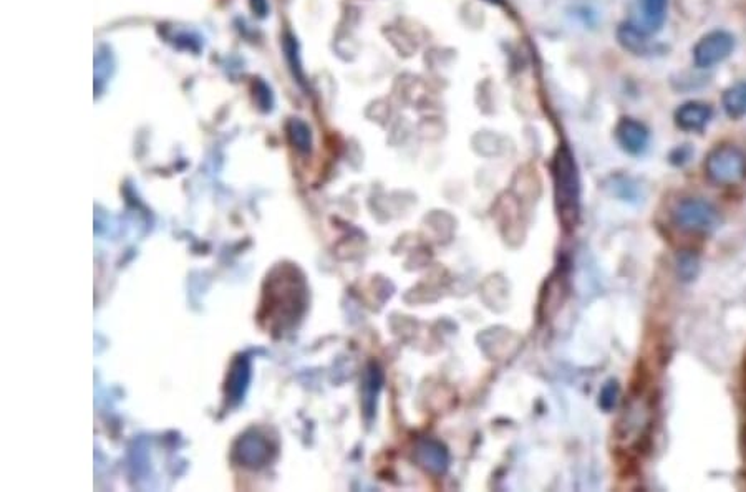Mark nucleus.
Masks as SVG:
<instances>
[{
	"instance_id": "1",
	"label": "nucleus",
	"mask_w": 746,
	"mask_h": 492,
	"mask_svg": "<svg viewBox=\"0 0 746 492\" xmlns=\"http://www.w3.org/2000/svg\"><path fill=\"white\" fill-rule=\"evenodd\" d=\"M267 290L263 302V320L271 328L286 330L302 317L307 307L305 280L294 267H280L274 278L267 280Z\"/></svg>"
},
{
	"instance_id": "2",
	"label": "nucleus",
	"mask_w": 746,
	"mask_h": 492,
	"mask_svg": "<svg viewBox=\"0 0 746 492\" xmlns=\"http://www.w3.org/2000/svg\"><path fill=\"white\" fill-rule=\"evenodd\" d=\"M554 198L557 216L566 230H574L580 214V181L571 149L561 146L554 157Z\"/></svg>"
},
{
	"instance_id": "3",
	"label": "nucleus",
	"mask_w": 746,
	"mask_h": 492,
	"mask_svg": "<svg viewBox=\"0 0 746 492\" xmlns=\"http://www.w3.org/2000/svg\"><path fill=\"white\" fill-rule=\"evenodd\" d=\"M705 173L718 186H736L746 178V155L734 144L717 146L707 157Z\"/></svg>"
},
{
	"instance_id": "4",
	"label": "nucleus",
	"mask_w": 746,
	"mask_h": 492,
	"mask_svg": "<svg viewBox=\"0 0 746 492\" xmlns=\"http://www.w3.org/2000/svg\"><path fill=\"white\" fill-rule=\"evenodd\" d=\"M675 226L690 234H710L720 226L722 217L715 206L701 198H685L672 211Z\"/></svg>"
},
{
	"instance_id": "5",
	"label": "nucleus",
	"mask_w": 746,
	"mask_h": 492,
	"mask_svg": "<svg viewBox=\"0 0 746 492\" xmlns=\"http://www.w3.org/2000/svg\"><path fill=\"white\" fill-rule=\"evenodd\" d=\"M734 48V36L725 30H713L701 36L693 48V60L700 69H711L726 60Z\"/></svg>"
},
{
	"instance_id": "6",
	"label": "nucleus",
	"mask_w": 746,
	"mask_h": 492,
	"mask_svg": "<svg viewBox=\"0 0 746 492\" xmlns=\"http://www.w3.org/2000/svg\"><path fill=\"white\" fill-rule=\"evenodd\" d=\"M272 446L259 432H247L234 446V459L246 468L259 469L271 461Z\"/></svg>"
},
{
	"instance_id": "7",
	"label": "nucleus",
	"mask_w": 746,
	"mask_h": 492,
	"mask_svg": "<svg viewBox=\"0 0 746 492\" xmlns=\"http://www.w3.org/2000/svg\"><path fill=\"white\" fill-rule=\"evenodd\" d=\"M652 401L647 398H634L630 405L624 409L622 418L619 421V436L620 440H628L630 436L640 438L649 430L652 423Z\"/></svg>"
},
{
	"instance_id": "8",
	"label": "nucleus",
	"mask_w": 746,
	"mask_h": 492,
	"mask_svg": "<svg viewBox=\"0 0 746 492\" xmlns=\"http://www.w3.org/2000/svg\"><path fill=\"white\" fill-rule=\"evenodd\" d=\"M615 138L626 153L638 157L645 153L649 146L650 133L644 123L634 118H622L615 128Z\"/></svg>"
},
{
	"instance_id": "9",
	"label": "nucleus",
	"mask_w": 746,
	"mask_h": 492,
	"mask_svg": "<svg viewBox=\"0 0 746 492\" xmlns=\"http://www.w3.org/2000/svg\"><path fill=\"white\" fill-rule=\"evenodd\" d=\"M713 109L707 103L688 101L675 111V125L688 133L703 132L705 126L710 123Z\"/></svg>"
},
{
	"instance_id": "10",
	"label": "nucleus",
	"mask_w": 746,
	"mask_h": 492,
	"mask_svg": "<svg viewBox=\"0 0 746 492\" xmlns=\"http://www.w3.org/2000/svg\"><path fill=\"white\" fill-rule=\"evenodd\" d=\"M415 459L425 471L434 476L443 474L450 464L445 446L434 440H422L415 448Z\"/></svg>"
},
{
	"instance_id": "11",
	"label": "nucleus",
	"mask_w": 746,
	"mask_h": 492,
	"mask_svg": "<svg viewBox=\"0 0 746 492\" xmlns=\"http://www.w3.org/2000/svg\"><path fill=\"white\" fill-rule=\"evenodd\" d=\"M617 42L620 44V47L634 55H647L653 50V44L650 40L649 34L638 25L630 24V22L619 25Z\"/></svg>"
},
{
	"instance_id": "12",
	"label": "nucleus",
	"mask_w": 746,
	"mask_h": 492,
	"mask_svg": "<svg viewBox=\"0 0 746 492\" xmlns=\"http://www.w3.org/2000/svg\"><path fill=\"white\" fill-rule=\"evenodd\" d=\"M382 383H384L382 370L378 368V365L372 363L367 368L365 378H363V409L367 416H372L375 411V401L382 390Z\"/></svg>"
},
{
	"instance_id": "13",
	"label": "nucleus",
	"mask_w": 746,
	"mask_h": 492,
	"mask_svg": "<svg viewBox=\"0 0 746 492\" xmlns=\"http://www.w3.org/2000/svg\"><path fill=\"white\" fill-rule=\"evenodd\" d=\"M723 109L734 120H740L746 115V82L732 85L723 93Z\"/></svg>"
},
{
	"instance_id": "14",
	"label": "nucleus",
	"mask_w": 746,
	"mask_h": 492,
	"mask_svg": "<svg viewBox=\"0 0 746 492\" xmlns=\"http://www.w3.org/2000/svg\"><path fill=\"white\" fill-rule=\"evenodd\" d=\"M113 73H115V57L111 53V48L103 45L98 48L97 55H95V95L103 93Z\"/></svg>"
},
{
	"instance_id": "15",
	"label": "nucleus",
	"mask_w": 746,
	"mask_h": 492,
	"mask_svg": "<svg viewBox=\"0 0 746 492\" xmlns=\"http://www.w3.org/2000/svg\"><path fill=\"white\" fill-rule=\"evenodd\" d=\"M247 380H249L247 361L242 360V359L234 361L232 363V368H231V373H229L228 386H226L228 399H231V401H239L242 395H244L246 386H247Z\"/></svg>"
},
{
	"instance_id": "16",
	"label": "nucleus",
	"mask_w": 746,
	"mask_h": 492,
	"mask_svg": "<svg viewBox=\"0 0 746 492\" xmlns=\"http://www.w3.org/2000/svg\"><path fill=\"white\" fill-rule=\"evenodd\" d=\"M288 136L289 141L299 153L307 155L312 149V133L311 128L307 126V123L299 120V118H292L288 123Z\"/></svg>"
},
{
	"instance_id": "17",
	"label": "nucleus",
	"mask_w": 746,
	"mask_h": 492,
	"mask_svg": "<svg viewBox=\"0 0 746 492\" xmlns=\"http://www.w3.org/2000/svg\"><path fill=\"white\" fill-rule=\"evenodd\" d=\"M644 22L649 27L650 32H657L662 28L667 17V0H640Z\"/></svg>"
},
{
	"instance_id": "18",
	"label": "nucleus",
	"mask_w": 746,
	"mask_h": 492,
	"mask_svg": "<svg viewBox=\"0 0 746 492\" xmlns=\"http://www.w3.org/2000/svg\"><path fill=\"white\" fill-rule=\"evenodd\" d=\"M284 52H286V59L289 63L290 70L294 73L296 80L299 84H304V70H302L301 53H299V42L297 38L292 34H286L284 36Z\"/></svg>"
},
{
	"instance_id": "19",
	"label": "nucleus",
	"mask_w": 746,
	"mask_h": 492,
	"mask_svg": "<svg viewBox=\"0 0 746 492\" xmlns=\"http://www.w3.org/2000/svg\"><path fill=\"white\" fill-rule=\"evenodd\" d=\"M253 88L254 100H255L257 107L263 109V111H271L272 107H274V95H272L271 86L265 84L264 80L257 78V80L254 82Z\"/></svg>"
},
{
	"instance_id": "20",
	"label": "nucleus",
	"mask_w": 746,
	"mask_h": 492,
	"mask_svg": "<svg viewBox=\"0 0 746 492\" xmlns=\"http://www.w3.org/2000/svg\"><path fill=\"white\" fill-rule=\"evenodd\" d=\"M166 38L169 42H174V45L178 48H188V50H193V52H199L203 47L201 36H196L190 30H182V32H178L173 36H166Z\"/></svg>"
},
{
	"instance_id": "21",
	"label": "nucleus",
	"mask_w": 746,
	"mask_h": 492,
	"mask_svg": "<svg viewBox=\"0 0 746 492\" xmlns=\"http://www.w3.org/2000/svg\"><path fill=\"white\" fill-rule=\"evenodd\" d=\"M617 398H619V384L615 382H609L602 388L601 399H599L601 408L611 411L617 405Z\"/></svg>"
},
{
	"instance_id": "22",
	"label": "nucleus",
	"mask_w": 746,
	"mask_h": 492,
	"mask_svg": "<svg viewBox=\"0 0 746 492\" xmlns=\"http://www.w3.org/2000/svg\"><path fill=\"white\" fill-rule=\"evenodd\" d=\"M698 261L695 255L692 254H682V257L678 259V272L680 276L684 277V280H690L697 276Z\"/></svg>"
},
{
	"instance_id": "23",
	"label": "nucleus",
	"mask_w": 746,
	"mask_h": 492,
	"mask_svg": "<svg viewBox=\"0 0 746 492\" xmlns=\"http://www.w3.org/2000/svg\"><path fill=\"white\" fill-rule=\"evenodd\" d=\"M251 9H253L254 15H257L259 19H264L269 13V2L267 0H251Z\"/></svg>"
},
{
	"instance_id": "24",
	"label": "nucleus",
	"mask_w": 746,
	"mask_h": 492,
	"mask_svg": "<svg viewBox=\"0 0 746 492\" xmlns=\"http://www.w3.org/2000/svg\"><path fill=\"white\" fill-rule=\"evenodd\" d=\"M488 2H491V4H499L501 0H488Z\"/></svg>"
}]
</instances>
